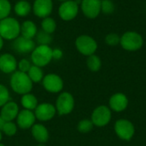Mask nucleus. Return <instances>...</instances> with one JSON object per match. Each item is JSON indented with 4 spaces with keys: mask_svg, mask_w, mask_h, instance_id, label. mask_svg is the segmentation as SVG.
Instances as JSON below:
<instances>
[{
    "mask_svg": "<svg viewBox=\"0 0 146 146\" xmlns=\"http://www.w3.org/2000/svg\"><path fill=\"white\" fill-rule=\"evenodd\" d=\"M9 84L12 90L15 93L20 95L29 93L32 91L33 86V83L30 80L28 74L27 73L21 72L19 70H16L12 74L10 77Z\"/></svg>",
    "mask_w": 146,
    "mask_h": 146,
    "instance_id": "nucleus-1",
    "label": "nucleus"
},
{
    "mask_svg": "<svg viewBox=\"0 0 146 146\" xmlns=\"http://www.w3.org/2000/svg\"><path fill=\"white\" fill-rule=\"evenodd\" d=\"M21 35L20 21L11 16L0 21V36L4 40H15Z\"/></svg>",
    "mask_w": 146,
    "mask_h": 146,
    "instance_id": "nucleus-2",
    "label": "nucleus"
},
{
    "mask_svg": "<svg viewBox=\"0 0 146 146\" xmlns=\"http://www.w3.org/2000/svg\"><path fill=\"white\" fill-rule=\"evenodd\" d=\"M52 48L50 45H36L31 52V62L40 68L47 66L52 60Z\"/></svg>",
    "mask_w": 146,
    "mask_h": 146,
    "instance_id": "nucleus-3",
    "label": "nucleus"
},
{
    "mask_svg": "<svg viewBox=\"0 0 146 146\" xmlns=\"http://www.w3.org/2000/svg\"><path fill=\"white\" fill-rule=\"evenodd\" d=\"M120 44L121 47L127 51H136L143 46L144 39L139 33L128 31L124 33L121 37Z\"/></svg>",
    "mask_w": 146,
    "mask_h": 146,
    "instance_id": "nucleus-4",
    "label": "nucleus"
},
{
    "mask_svg": "<svg viewBox=\"0 0 146 146\" xmlns=\"http://www.w3.org/2000/svg\"><path fill=\"white\" fill-rule=\"evenodd\" d=\"M75 47L80 54L89 56L97 51L98 43L92 37L83 34L75 39Z\"/></svg>",
    "mask_w": 146,
    "mask_h": 146,
    "instance_id": "nucleus-5",
    "label": "nucleus"
},
{
    "mask_svg": "<svg viewBox=\"0 0 146 146\" xmlns=\"http://www.w3.org/2000/svg\"><path fill=\"white\" fill-rule=\"evenodd\" d=\"M74 98L73 95L68 92H63L59 94L56 101V113L60 115H66L70 114L74 109Z\"/></svg>",
    "mask_w": 146,
    "mask_h": 146,
    "instance_id": "nucleus-6",
    "label": "nucleus"
},
{
    "mask_svg": "<svg viewBox=\"0 0 146 146\" xmlns=\"http://www.w3.org/2000/svg\"><path fill=\"white\" fill-rule=\"evenodd\" d=\"M115 132L119 139L124 141H129L135 134V127L129 120L120 119L115 123Z\"/></svg>",
    "mask_w": 146,
    "mask_h": 146,
    "instance_id": "nucleus-7",
    "label": "nucleus"
},
{
    "mask_svg": "<svg viewBox=\"0 0 146 146\" xmlns=\"http://www.w3.org/2000/svg\"><path fill=\"white\" fill-rule=\"evenodd\" d=\"M112 112L110 107H107L106 105H99L92 111L91 120L94 126L104 127L110 122Z\"/></svg>",
    "mask_w": 146,
    "mask_h": 146,
    "instance_id": "nucleus-8",
    "label": "nucleus"
},
{
    "mask_svg": "<svg viewBox=\"0 0 146 146\" xmlns=\"http://www.w3.org/2000/svg\"><path fill=\"white\" fill-rule=\"evenodd\" d=\"M79 13V4L74 0L62 2L58 7V15L64 21H73Z\"/></svg>",
    "mask_w": 146,
    "mask_h": 146,
    "instance_id": "nucleus-9",
    "label": "nucleus"
},
{
    "mask_svg": "<svg viewBox=\"0 0 146 146\" xmlns=\"http://www.w3.org/2000/svg\"><path fill=\"white\" fill-rule=\"evenodd\" d=\"M44 88L50 93L61 92L63 89V80L56 74H48L42 80Z\"/></svg>",
    "mask_w": 146,
    "mask_h": 146,
    "instance_id": "nucleus-10",
    "label": "nucleus"
},
{
    "mask_svg": "<svg viewBox=\"0 0 146 146\" xmlns=\"http://www.w3.org/2000/svg\"><path fill=\"white\" fill-rule=\"evenodd\" d=\"M35 47H36V43L33 39L25 38L21 35H20L15 40H13V44H12L13 50L16 53L21 55L31 53Z\"/></svg>",
    "mask_w": 146,
    "mask_h": 146,
    "instance_id": "nucleus-11",
    "label": "nucleus"
},
{
    "mask_svg": "<svg viewBox=\"0 0 146 146\" xmlns=\"http://www.w3.org/2000/svg\"><path fill=\"white\" fill-rule=\"evenodd\" d=\"M56 114L55 105L50 103L38 104L34 110V115L36 119L40 121H48L54 118Z\"/></svg>",
    "mask_w": 146,
    "mask_h": 146,
    "instance_id": "nucleus-12",
    "label": "nucleus"
},
{
    "mask_svg": "<svg viewBox=\"0 0 146 146\" xmlns=\"http://www.w3.org/2000/svg\"><path fill=\"white\" fill-rule=\"evenodd\" d=\"M32 11L37 17L41 19L50 16L53 11V0H34Z\"/></svg>",
    "mask_w": 146,
    "mask_h": 146,
    "instance_id": "nucleus-13",
    "label": "nucleus"
},
{
    "mask_svg": "<svg viewBox=\"0 0 146 146\" xmlns=\"http://www.w3.org/2000/svg\"><path fill=\"white\" fill-rule=\"evenodd\" d=\"M80 9L86 17L95 19L101 12V0H81Z\"/></svg>",
    "mask_w": 146,
    "mask_h": 146,
    "instance_id": "nucleus-14",
    "label": "nucleus"
},
{
    "mask_svg": "<svg viewBox=\"0 0 146 146\" xmlns=\"http://www.w3.org/2000/svg\"><path fill=\"white\" fill-rule=\"evenodd\" d=\"M15 120L17 127L21 129H29L35 124L36 117L33 111L24 109L20 110Z\"/></svg>",
    "mask_w": 146,
    "mask_h": 146,
    "instance_id": "nucleus-15",
    "label": "nucleus"
},
{
    "mask_svg": "<svg viewBox=\"0 0 146 146\" xmlns=\"http://www.w3.org/2000/svg\"><path fill=\"white\" fill-rule=\"evenodd\" d=\"M110 109L115 112H122L128 106V98L122 92L113 94L109 101Z\"/></svg>",
    "mask_w": 146,
    "mask_h": 146,
    "instance_id": "nucleus-16",
    "label": "nucleus"
},
{
    "mask_svg": "<svg viewBox=\"0 0 146 146\" xmlns=\"http://www.w3.org/2000/svg\"><path fill=\"white\" fill-rule=\"evenodd\" d=\"M17 63L14 55L3 53L0 56V71L4 74H13L17 69Z\"/></svg>",
    "mask_w": 146,
    "mask_h": 146,
    "instance_id": "nucleus-17",
    "label": "nucleus"
},
{
    "mask_svg": "<svg viewBox=\"0 0 146 146\" xmlns=\"http://www.w3.org/2000/svg\"><path fill=\"white\" fill-rule=\"evenodd\" d=\"M20 112L19 106L16 103L9 101L2 108L0 112V116L6 121H13L16 119Z\"/></svg>",
    "mask_w": 146,
    "mask_h": 146,
    "instance_id": "nucleus-18",
    "label": "nucleus"
},
{
    "mask_svg": "<svg viewBox=\"0 0 146 146\" xmlns=\"http://www.w3.org/2000/svg\"><path fill=\"white\" fill-rule=\"evenodd\" d=\"M31 133L39 144H45L49 140V131L42 124H34L31 127Z\"/></svg>",
    "mask_w": 146,
    "mask_h": 146,
    "instance_id": "nucleus-19",
    "label": "nucleus"
},
{
    "mask_svg": "<svg viewBox=\"0 0 146 146\" xmlns=\"http://www.w3.org/2000/svg\"><path fill=\"white\" fill-rule=\"evenodd\" d=\"M38 31L36 23L32 20H26L21 24V35L25 38L33 39Z\"/></svg>",
    "mask_w": 146,
    "mask_h": 146,
    "instance_id": "nucleus-20",
    "label": "nucleus"
},
{
    "mask_svg": "<svg viewBox=\"0 0 146 146\" xmlns=\"http://www.w3.org/2000/svg\"><path fill=\"white\" fill-rule=\"evenodd\" d=\"M32 11V5L27 0H19L14 5V12L19 17H26Z\"/></svg>",
    "mask_w": 146,
    "mask_h": 146,
    "instance_id": "nucleus-21",
    "label": "nucleus"
},
{
    "mask_svg": "<svg viewBox=\"0 0 146 146\" xmlns=\"http://www.w3.org/2000/svg\"><path fill=\"white\" fill-rule=\"evenodd\" d=\"M21 104L25 110H28L32 111H33L38 104L37 98L30 92L22 95L21 98Z\"/></svg>",
    "mask_w": 146,
    "mask_h": 146,
    "instance_id": "nucleus-22",
    "label": "nucleus"
},
{
    "mask_svg": "<svg viewBox=\"0 0 146 146\" xmlns=\"http://www.w3.org/2000/svg\"><path fill=\"white\" fill-rule=\"evenodd\" d=\"M27 74H28L30 80L33 81V83H38V82L42 81V80L44 76L42 68L33 65V64L30 68L29 71L27 72Z\"/></svg>",
    "mask_w": 146,
    "mask_h": 146,
    "instance_id": "nucleus-23",
    "label": "nucleus"
},
{
    "mask_svg": "<svg viewBox=\"0 0 146 146\" xmlns=\"http://www.w3.org/2000/svg\"><path fill=\"white\" fill-rule=\"evenodd\" d=\"M86 65L89 70H91L92 72H98L100 70L102 67V61L98 56L93 54V55L87 56Z\"/></svg>",
    "mask_w": 146,
    "mask_h": 146,
    "instance_id": "nucleus-24",
    "label": "nucleus"
},
{
    "mask_svg": "<svg viewBox=\"0 0 146 146\" xmlns=\"http://www.w3.org/2000/svg\"><path fill=\"white\" fill-rule=\"evenodd\" d=\"M56 29V21L50 16L42 19L41 21V30L52 34Z\"/></svg>",
    "mask_w": 146,
    "mask_h": 146,
    "instance_id": "nucleus-25",
    "label": "nucleus"
},
{
    "mask_svg": "<svg viewBox=\"0 0 146 146\" xmlns=\"http://www.w3.org/2000/svg\"><path fill=\"white\" fill-rule=\"evenodd\" d=\"M35 38H36V42L40 45H50V43L52 42L51 34L45 33L43 30L38 31Z\"/></svg>",
    "mask_w": 146,
    "mask_h": 146,
    "instance_id": "nucleus-26",
    "label": "nucleus"
},
{
    "mask_svg": "<svg viewBox=\"0 0 146 146\" xmlns=\"http://www.w3.org/2000/svg\"><path fill=\"white\" fill-rule=\"evenodd\" d=\"M12 5L9 0H0V21L9 16Z\"/></svg>",
    "mask_w": 146,
    "mask_h": 146,
    "instance_id": "nucleus-27",
    "label": "nucleus"
},
{
    "mask_svg": "<svg viewBox=\"0 0 146 146\" xmlns=\"http://www.w3.org/2000/svg\"><path fill=\"white\" fill-rule=\"evenodd\" d=\"M93 127H94V125H93L92 120L83 119V120H81L78 123L77 129L81 133H90L92 130Z\"/></svg>",
    "mask_w": 146,
    "mask_h": 146,
    "instance_id": "nucleus-28",
    "label": "nucleus"
},
{
    "mask_svg": "<svg viewBox=\"0 0 146 146\" xmlns=\"http://www.w3.org/2000/svg\"><path fill=\"white\" fill-rule=\"evenodd\" d=\"M17 132V125L14 121H6L4 124L2 133L7 136H14Z\"/></svg>",
    "mask_w": 146,
    "mask_h": 146,
    "instance_id": "nucleus-29",
    "label": "nucleus"
},
{
    "mask_svg": "<svg viewBox=\"0 0 146 146\" xmlns=\"http://www.w3.org/2000/svg\"><path fill=\"white\" fill-rule=\"evenodd\" d=\"M115 11V4L111 0H101V12L110 15Z\"/></svg>",
    "mask_w": 146,
    "mask_h": 146,
    "instance_id": "nucleus-30",
    "label": "nucleus"
},
{
    "mask_svg": "<svg viewBox=\"0 0 146 146\" xmlns=\"http://www.w3.org/2000/svg\"><path fill=\"white\" fill-rule=\"evenodd\" d=\"M9 100V92L8 88L3 85L0 84V108H2L7 102Z\"/></svg>",
    "mask_w": 146,
    "mask_h": 146,
    "instance_id": "nucleus-31",
    "label": "nucleus"
},
{
    "mask_svg": "<svg viewBox=\"0 0 146 146\" xmlns=\"http://www.w3.org/2000/svg\"><path fill=\"white\" fill-rule=\"evenodd\" d=\"M121 37L115 33H110L105 37V43L110 46H115L120 44Z\"/></svg>",
    "mask_w": 146,
    "mask_h": 146,
    "instance_id": "nucleus-32",
    "label": "nucleus"
},
{
    "mask_svg": "<svg viewBox=\"0 0 146 146\" xmlns=\"http://www.w3.org/2000/svg\"><path fill=\"white\" fill-rule=\"evenodd\" d=\"M32 65L33 64H32V62L29 60H27L26 58H23V59H21V60H20L18 62V63H17V68H18L19 71L27 74V72L29 71V69L32 67Z\"/></svg>",
    "mask_w": 146,
    "mask_h": 146,
    "instance_id": "nucleus-33",
    "label": "nucleus"
},
{
    "mask_svg": "<svg viewBox=\"0 0 146 146\" xmlns=\"http://www.w3.org/2000/svg\"><path fill=\"white\" fill-rule=\"evenodd\" d=\"M63 56V52L59 48H55L52 50V57L55 60H60Z\"/></svg>",
    "mask_w": 146,
    "mask_h": 146,
    "instance_id": "nucleus-34",
    "label": "nucleus"
},
{
    "mask_svg": "<svg viewBox=\"0 0 146 146\" xmlns=\"http://www.w3.org/2000/svg\"><path fill=\"white\" fill-rule=\"evenodd\" d=\"M6 123V121H4L1 116H0V131L2 132V129H3V126H4V124Z\"/></svg>",
    "mask_w": 146,
    "mask_h": 146,
    "instance_id": "nucleus-35",
    "label": "nucleus"
},
{
    "mask_svg": "<svg viewBox=\"0 0 146 146\" xmlns=\"http://www.w3.org/2000/svg\"><path fill=\"white\" fill-rule=\"evenodd\" d=\"M3 44H4V39L0 36V50L3 49Z\"/></svg>",
    "mask_w": 146,
    "mask_h": 146,
    "instance_id": "nucleus-36",
    "label": "nucleus"
},
{
    "mask_svg": "<svg viewBox=\"0 0 146 146\" xmlns=\"http://www.w3.org/2000/svg\"><path fill=\"white\" fill-rule=\"evenodd\" d=\"M2 133H3L0 131V141H1V139H2Z\"/></svg>",
    "mask_w": 146,
    "mask_h": 146,
    "instance_id": "nucleus-37",
    "label": "nucleus"
},
{
    "mask_svg": "<svg viewBox=\"0 0 146 146\" xmlns=\"http://www.w3.org/2000/svg\"><path fill=\"white\" fill-rule=\"evenodd\" d=\"M37 146H45V145H44V144H38Z\"/></svg>",
    "mask_w": 146,
    "mask_h": 146,
    "instance_id": "nucleus-38",
    "label": "nucleus"
},
{
    "mask_svg": "<svg viewBox=\"0 0 146 146\" xmlns=\"http://www.w3.org/2000/svg\"><path fill=\"white\" fill-rule=\"evenodd\" d=\"M0 146H5V145H3V144H2V143H1V142H0Z\"/></svg>",
    "mask_w": 146,
    "mask_h": 146,
    "instance_id": "nucleus-39",
    "label": "nucleus"
},
{
    "mask_svg": "<svg viewBox=\"0 0 146 146\" xmlns=\"http://www.w3.org/2000/svg\"><path fill=\"white\" fill-rule=\"evenodd\" d=\"M57 1H60V2H64V1H67V0H57Z\"/></svg>",
    "mask_w": 146,
    "mask_h": 146,
    "instance_id": "nucleus-40",
    "label": "nucleus"
},
{
    "mask_svg": "<svg viewBox=\"0 0 146 146\" xmlns=\"http://www.w3.org/2000/svg\"></svg>",
    "mask_w": 146,
    "mask_h": 146,
    "instance_id": "nucleus-41",
    "label": "nucleus"
}]
</instances>
